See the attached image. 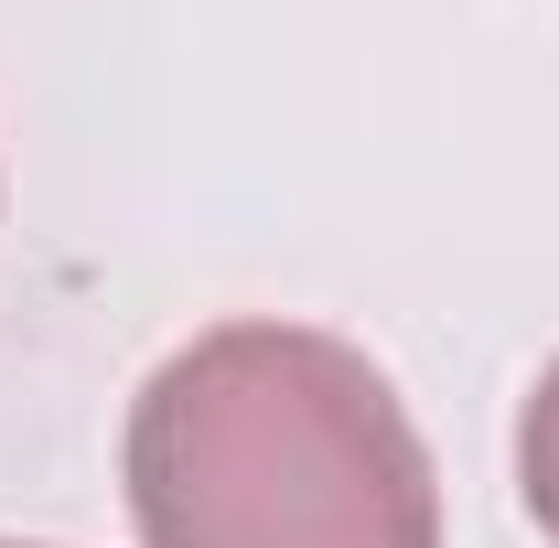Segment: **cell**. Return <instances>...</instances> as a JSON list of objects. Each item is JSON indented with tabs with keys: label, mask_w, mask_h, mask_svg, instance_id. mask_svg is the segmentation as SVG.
Returning a JSON list of instances; mask_svg holds the SVG:
<instances>
[{
	"label": "cell",
	"mask_w": 559,
	"mask_h": 548,
	"mask_svg": "<svg viewBox=\"0 0 559 548\" xmlns=\"http://www.w3.org/2000/svg\"><path fill=\"white\" fill-rule=\"evenodd\" d=\"M0 548H22V538H0Z\"/></svg>",
	"instance_id": "3957f363"
},
{
	"label": "cell",
	"mask_w": 559,
	"mask_h": 548,
	"mask_svg": "<svg viewBox=\"0 0 559 548\" xmlns=\"http://www.w3.org/2000/svg\"><path fill=\"white\" fill-rule=\"evenodd\" d=\"M151 548H441V474L399 388L312 323H215L130 398Z\"/></svg>",
	"instance_id": "6da1fadb"
},
{
	"label": "cell",
	"mask_w": 559,
	"mask_h": 548,
	"mask_svg": "<svg viewBox=\"0 0 559 548\" xmlns=\"http://www.w3.org/2000/svg\"><path fill=\"white\" fill-rule=\"evenodd\" d=\"M516 495H527L538 538L559 548V366L527 388V419H516Z\"/></svg>",
	"instance_id": "7a4b0ae2"
}]
</instances>
